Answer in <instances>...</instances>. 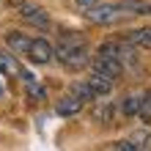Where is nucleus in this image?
Masks as SVG:
<instances>
[{"label": "nucleus", "instance_id": "nucleus-8", "mask_svg": "<svg viewBox=\"0 0 151 151\" xmlns=\"http://www.w3.org/2000/svg\"><path fill=\"white\" fill-rule=\"evenodd\" d=\"M19 77H22V83H25V91H28V96H30V99L41 102L44 96H47V91H44V85L36 80V74H30V72H25V69H22V74H19Z\"/></svg>", "mask_w": 151, "mask_h": 151}, {"label": "nucleus", "instance_id": "nucleus-17", "mask_svg": "<svg viewBox=\"0 0 151 151\" xmlns=\"http://www.w3.org/2000/svg\"><path fill=\"white\" fill-rule=\"evenodd\" d=\"M140 118H143L146 124H151V91H146L143 93V104H140Z\"/></svg>", "mask_w": 151, "mask_h": 151}, {"label": "nucleus", "instance_id": "nucleus-3", "mask_svg": "<svg viewBox=\"0 0 151 151\" xmlns=\"http://www.w3.org/2000/svg\"><path fill=\"white\" fill-rule=\"evenodd\" d=\"M91 69H93V74H102V77L113 80V83L124 74V63H121V60H115V58H107V55L91 58Z\"/></svg>", "mask_w": 151, "mask_h": 151}, {"label": "nucleus", "instance_id": "nucleus-4", "mask_svg": "<svg viewBox=\"0 0 151 151\" xmlns=\"http://www.w3.org/2000/svg\"><path fill=\"white\" fill-rule=\"evenodd\" d=\"M30 60V63H39V66H47L52 58H55V47L47 41V39H33L30 41V50H28V55H25Z\"/></svg>", "mask_w": 151, "mask_h": 151}, {"label": "nucleus", "instance_id": "nucleus-1", "mask_svg": "<svg viewBox=\"0 0 151 151\" xmlns=\"http://www.w3.org/2000/svg\"><path fill=\"white\" fill-rule=\"evenodd\" d=\"M55 58L72 72L91 66V52H88V44L80 33H60V39L55 44Z\"/></svg>", "mask_w": 151, "mask_h": 151}, {"label": "nucleus", "instance_id": "nucleus-12", "mask_svg": "<svg viewBox=\"0 0 151 151\" xmlns=\"http://www.w3.org/2000/svg\"><path fill=\"white\" fill-rule=\"evenodd\" d=\"M113 115H115V107H113L110 102H99V104L93 107V118L99 121V124H110Z\"/></svg>", "mask_w": 151, "mask_h": 151}, {"label": "nucleus", "instance_id": "nucleus-7", "mask_svg": "<svg viewBox=\"0 0 151 151\" xmlns=\"http://www.w3.org/2000/svg\"><path fill=\"white\" fill-rule=\"evenodd\" d=\"M30 41H33V39H30V36H25L22 30H11V33L6 36V44H8V47H11V50L17 52V55H28Z\"/></svg>", "mask_w": 151, "mask_h": 151}, {"label": "nucleus", "instance_id": "nucleus-6", "mask_svg": "<svg viewBox=\"0 0 151 151\" xmlns=\"http://www.w3.org/2000/svg\"><path fill=\"white\" fill-rule=\"evenodd\" d=\"M83 99H77V96L74 93H66L63 96V99H58L55 102V113L58 115H63V118H69V115H77L80 110H83Z\"/></svg>", "mask_w": 151, "mask_h": 151}, {"label": "nucleus", "instance_id": "nucleus-9", "mask_svg": "<svg viewBox=\"0 0 151 151\" xmlns=\"http://www.w3.org/2000/svg\"><path fill=\"white\" fill-rule=\"evenodd\" d=\"M127 41L132 44V47H140V50H151V25H146V28H135L127 33Z\"/></svg>", "mask_w": 151, "mask_h": 151}, {"label": "nucleus", "instance_id": "nucleus-14", "mask_svg": "<svg viewBox=\"0 0 151 151\" xmlns=\"http://www.w3.org/2000/svg\"><path fill=\"white\" fill-rule=\"evenodd\" d=\"M0 72H3V74H17V77H19L22 69H19V63H17L11 55H0Z\"/></svg>", "mask_w": 151, "mask_h": 151}, {"label": "nucleus", "instance_id": "nucleus-19", "mask_svg": "<svg viewBox=\"0 0 151 151\" xmlns=\"http://www.w3.org/2000/svg\"><path fill=\"white\" fill-rule=\"evenodd\" d=\"M0 93H3V85H0Z\"/></svg>", "mask_w": 151, "mask_h": 151}, {"label": "nucleus", "instance_id": "nucleus-18", "mask_svg": "<svg viewBox=\"0 0 151 151\" xmlns=\"http://www.w3.org/2000/svg\"><path fill=\"white\" fill-rule=\"evenodd\" d=\"M74 3H77V6H83V8H91V6L99 3V0H74Z\"/></svg>", "mask_w": 151, "mask_h": 151}, {"label": "nucleus", "instance_id": "nucleus-5", "mask_svg": "<svg viewBox=\"0 0 151 151\" xmlns=\"http://www.w3.org/2000/svg\"><path fill=\"white\" fill-rule=\"evenodd\" d=\"M19 17H22L28 25H33V28H41V30H47L50 25H52V22H50V14L44 11L41 6H28V3H25V6L19 8Z\"/></svg>", "mask_w": 151, "mask_h": 151}, {"label": "nucleus", "instance_id": "nucleus-2", "mask_svg": "<svg viewBox=\"0 0 151 151\" xmlns=\"http://www.w3.org/2000/svg\"><path fill=\"white\" fill-rule=\"evenodd\" d=\"M85 17H88L91 22H96V25H110V22L124 19L127 11H124L118 3H96V6H91V8L85 11Z\"/></svg>", "mask_w": 151, "mask_h": 151}, {"label": "nucleus", "instance_id": "nucleus-13", "mask_svg": "<svg viewBox=\"0 0 151 151\" xmlns=\"http://www.w3.org/2000/svg\"><path fill=\"white\" fill-rule=\"evenodd\" d=\"M118 6L127 14H151V6L143 3V0H118Z\"/></svg>", "mask_w": 151, "mask_h": 151}, {"label": "nucleus", "instance_id": "nucleus-16", "mask_svg": "<svg viewBox=\"0 0 151 151\" xmlns=\"http://www.w3.org/2000/svg\"><path fill=\"white\" fill-rule=\"evenodd\" d=\"M115 148L118 151H151L148 146H140V143H135V140H115Z\"/></svg>", "mask_w": 151, "mask_h": 151}, {"label": "nucleus", "instance_id": "nucleus-11", "mask_svg": "<svg viewBox=\"0 0 151 151\" xmlns=\"http://www.w3.org/2000/svg\"><path fill=\"white\" fill-rule=\"evenodd\" d=\"M140 104H143V93H129V96H124V102H121V113L127 115V118H132V115L140 113Z\"/></svg>", "mask_w": 151, "mask_h": 151}, {"label": "nucleus", "instance_id": "nucleus-15", "mask_svg": "<svg viewBox=\"0 0 151 151\" xmlns=\"http://www.w3.org/2000/svg\"><path fill=\"white\" fill-rule=\"evenodd\" d=\"M69 93H74L77 99H83V102H88V99H96V96H93V91L88 88V83H72Z\"/></svg>", "mask_w": 151, "mask_h": 151}, {"label": "nucleus", "instance_id": "nucleus-10", "mask_svg": "<svg viewBox=\"0 0 151 151\" xmlns=\"http://www.w3.org/2000/svg\"><path fill=\"white\" fill-rule=\"evenodd\" d=\"M88 83V88L93 91V96L99 99V96H107L110 91H113V80H107V77H102V74H91L85 80Z\"/></svg>", "mask_w": 151, "mask_h": 151}]
</instances>
